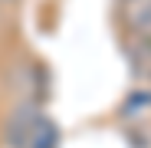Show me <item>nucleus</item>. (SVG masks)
<instances>
[{"instance_id": "nucleus-3", "label": "nucleus", "mask_w": 151, "mask_h": 148, "mask_svg": "<svg viewBox=\"0 0 151 148\" xmlns=\"http://www.w3.org/2000/svg\"><path fill=\"white\" fill-rule=\"evenodd\" d=\"M10 4H13V0H10Z\"/></svg>"}, {"instance_id": "nucleus-2", "label": "nucleus", "mask_w": 151, "mask_h": 148, "mask_svg": "<svg viewBox=\"0 0 151 148\" xmlns=\"http://www.w3.org/2000/svg\"><path fill=\"white\" fill-rule=\"evenodd\" d=\"M125 13L135 30H151V0H125Z\"/></svg>"}, {"instance_id": "nucleus-1", "label": "nucleus", "mask_w": 151, "mask_h": 148, "mask_svg": "<svg viewBox=\"0 0 151 148\" xmlns=\"http://www.w3.org/2000/svg\"><path fill=\"white\" fill-rule=\"evenodd\" d=\"M7 142L13 148H56L59 142V132L49 118H43L36 112V105H20L17 115L10 118L7 125Z\"/></svg>"}]
</instances>
